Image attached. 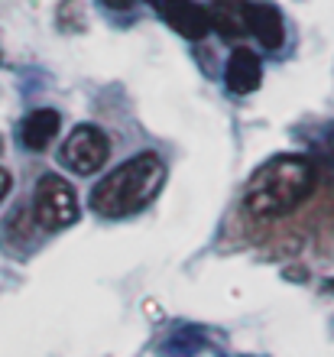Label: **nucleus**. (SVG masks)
<instances>
[{"instance_id":"5","label":"nucleus","mask_w":334,"mask_h":357,"mask_svg":"<svg viewBox=\"0 0 334 357\" xmlns=\"http://www.w3.org/2000/svg\"><path fill=\"white\" fill-rule=\"evenodd\" d=\"M243 20H247V33H253L263 49H269V52L282 49L286 26H282V17H279L276 7H269V3H243Z\"/></svg>"},{"instance_id":"10","label":"nucleus","mask_w":334,"mask_h":357,"mask_svg":"<svg viewBox=\"0 0 334 357\" xmlns=\"http://www.w3.org/2000/svg\"><path fill=\"white\" fill-rule=\"evenodd\" d=\"M202 348H204V338L198 335L195 328H179V331H172V335L162 341L159 354L162 357H195Z\"/></svg>"},{"instance_id":"3","label":"nucleus","mask_w":334,"mask_h":357,"mask_svg":"<svg viewBox=\"0 0 334 357\" xmlns=\"http://www.w3.org/2000/svg\"><path fill=\"white\" fill-rule=\"evenodd\" d=\"M33 215H36V225L43 231H66V227H72L82 218L75 188L62 176L46 172L36 182V192H33Z\"/></svg>"},{"instance_id":"11","label":"nucleus","mask_w":334,"mask_h":357,"mask_svg":"<svg viewBox=\"0 0 334 357\" xmlns=\"http://www.w3.org/2000/svg\"><path fill=\"white\" fill-rule=\"evenodd\" d=\"M315 153H318V162L328 176H334V123L325 127V130L315 137Z\"/></svg>"},{"instance_id":"9","label":"nucleus","mask_w":334,"mask_h":357,"mask_svg":"<svg viewBox=\"0 0 334 357\" xmlns=\"http://www.w3.org/2000/svg\"><path fill=\"white\" fill-rule=\"evenodd\" d=\"M211 13V29H218L221 36H243L247 33V20H243V3H218Z\"/></svg>"},{"instance_id":"6","label":"nucleus","mask_w":334,"mask_h":357,"mask_svg":"<svg viewBox=\"0 0 334 357\" xmlns=\"http://www.w3.org/2000/svg\"><path fill=\"white\" fill-rule=\"evenodd\" d=\"M263 82V62L253 49H234L224 68V85L234 94H250Z\"/></svg>"},{"instance_id":"12","label":"nucleus","mask_w":334,"mask_h":357,"mask_svg":"<svg viewBox=\"0 0 334 357\" xmlns=\"http://www.w3.org/2000/svg\"><path fill=\"white\" fill-rule=\"evenodd\" d=\"M10 188H13V176H10V172L0 166V202L10 195Z\"/></svg>"},{"instance_id":"7","label":"nucleus","mask_w":334,"mask_h":357,"mask_svg":"<svg viewBox=\"0 0 334 357\" xmlns=\"http://www.w3.org/2000/svg\"><path fill=\"white\" fill-rule=\"evenodd\" d=\"M59 127H62L59 111H52V107H36V111H29L26 117H23V123H20V140H23L26 150L43 153L49 143L59 137Z\"/></svg>"},{"instance_id":"13","label":"nucleus","mask_w":334,"mask_h":357,"mask_svg":"<svg viewBox=\"0 0 334 357\" xmlns=\"http://www.w3.org/2000/svg\"><path fill=\"white\" fill-rule=\"evenodd\" d=\"M104 7H111V10H130L137 0H101Z\"/></svg>"},{"instance_id":"4","label":"nucleus","mask_w":334,"mask_h":357,"mask_svg":"<svg viewBox=\"0 0 334 357\" xmlns=\"http://www.w3.org/2000/svg\"><path fill=\"white\" fill-rule=\"evenodd\" d=\"M111 156V140H107V133L101 127H94V123H78L72 130L66 143H62V150H59V160L66 169H72L75 176H91L98 172L107 162Z\"/></svg>"},{"instance_id":"8","label":"nucleus","mask_w":334,"mask_h":357,"mask_svg":"<svg viewBox=\"0 0 334 357\" xmlns=\"http://www.w3.org/2000/svg\"><path fill=\"white\" fill-rule=\"evenodd\" d=\"M162 20L185 39H202V36H208V29H211V13L204 7H198L195 0H179L176 7H169L166 13H162Z\"/></svg>"},{"instance_id":"14","label":"nucleus","mask_w":334,"mask_h":357,"mask_svg":"<svg viewBox=\"0 0 334 357\" xmlns=\"http://www.w3.org/2000/svg\"><path fill=\"white\" fill-rule=\"evenodd\" d=\"M149 3H153V7H156V13H159V17H162V13H166L169 7H176L179 0H149Z\"/></svg>"},{"instance_id":"1","label":"nucleus","mask_w":334,"mask_h":357,"mask_svg":"<svg viewBox=\"0 0 334 357\" xmlns=\"http://www.w3.org/2000/svg\"><path fill=\"white\" fill-rule=\"evenodd\" d=\"M318 169L308 156L282 153L273 156L250 176L243 188V211L253 221H276V218L296 211L315 188Z\"/></svg>"},{"instance_id":"15","label":"nucleus","mask_w":334,"mask_h":357,"mask_svg":"<svg viewBox=\"0 0 334 357\" xmlns=\"http://www.w3.org/2000/svg\"><path fill=\"white\" fill-rule=\"evenodd\" d=\"M0 150H3V140H0Z\"/></svg>"},{"instance_id":"2","label":"nucleus","mask_w":334,"mask_h":357,"mask_svg":"<svg viewBox=\"0 0 334 357\" xmlns=\"http://www.w3.org/2000/svg\"><path fill=\"white\" fill-rule=\"evenodd\" d=\"M166 182V162L156 153H137L133 160L117 166L114 172L91 188V208L101 218H130L159 195Z\"/></svg>"}]
</instances>
